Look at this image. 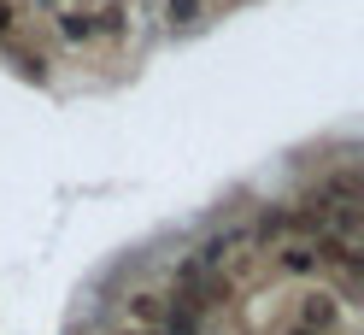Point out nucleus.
<instances>
[{"label": "nucleus", "mask_w": 364, "mask_h": 335, "mask_svg": "<svg viewBox=\"0 0 364 335\" xmlns=\"http://www.w3.org/2000/svg\"><path fill=\"white\" fill-rule=\"evenodd\" d=\"M100 30H118V6H106V12H65L59 18V36L65 41H88V36H100Z\"/></svg>", "instance_id": "1"}, {"label": "nucleus", "mask_w": 364, "mask_h": 335, "mask_svg": "<svg viewBox=\"0 0 364 335\" xmlns=\"http://www.w3.org/2000/svg\"><path fill=\"white\" fill-rule=\"evenodd\" d=\"M335 318H341V306H335V294H306V312H300V329H317V335H329V329H335Z\"/></svg>", "instance_id": "2"}, {"label": "nucleus", "mask_w": 364, "mask_h": 335, "mask_svg": "<svg viewBox=\"0 0 364 335\" xmlns=\"http://www.w3.org/2000/svg\"><path fill=\"white\" fill-rule=\"evenodd\" d=\"M165 318V294H129V329H153Z\"/></svg>", "instance_id": "3"}, {"label": "nucleus", "mask_w": 364, "mask_h": 335, "mask_svg": "<svg viewBox=\"0 0 364 335\" xmlns=\"http://www.w3.org/2000/svg\"><path fill=\"white\" fill-rule=\"evenodd\" d=\"M282 271H294V277H311V271H317L311 241H288V248H282Z\"/></svg>", "instance_id": "4"}, {"label": "nucleus", "mask_w": 364, "mask_h": 335, "mask_svg": "<svg viewBox=\"0 0 364 335\" xmlns=\"http://www.w3.org/2000/svg\"><path fill=\"white\" fill-rule=\"evenodd\" d=\"M288 230H294L288 212H264V218H259V235H264V241H277V235H288Z\"/></svg>", "instance_id": "5"}, {"label": "nucleus", "mask_w": 364, "mask_h": 335, "mask_svg": "<svg viewBox=\"0 0 364 335\" xmlns=\"http://www.w3.org/2000/svg\"><path fill=\"white\" fill-rule=\"evenodd\" d=\"M12 24H18V6H12V0H0V36H6Z\"/></svg>", "instance_id": "6"}, {"label": "nucleus", "mask_w": 364, "mask_h": 335, "mask_svg": "<svg viewBox=\"0 0 364 335\" xmlns=\"http://www.w3.org/2000/svg\"><path fill=\"white\" fill-rule=\"evenodd\" d=\"M194 12V0H171V18H188Z\"/></svg>", "instance_id": "7"}, {"label": "nucleus", "mask_w": 364, "mask_h": 335, "mask_svg": "<svg viewBox=\"0 0 364 335\" xmlns=\"http://www.w3.org/2000/svg\"><path fill=\"white\" fill-rule=\"evenodd\" d=\"M118 335H153V329H118Z\"/></svg>", "instance_id": "8"}, {"label": "nucleus", "mask_w": 364, "mask_h": 335, "mask_svg": "<svg viewBox=\"0 0 364 335\" xmlns=\"http://www.w3.org/2000/svg\"><path fill=\"white\" fill-rule=\"evenodd\" d=\"M294 335H317V329H294Z\"/></svg>", "instance_id": "9"}]
</instances>
